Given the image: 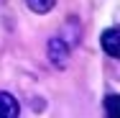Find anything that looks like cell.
<instances>
[{
    "mask_svg": "<svg viewBox=\"0 0 120 118\" xmlns=\"http://www.w3.org/2000/svg\"><path fill=\"white\" fill-rule=\"evenodd\" d=\"M69 51H72V44H67L64 36H54L49 41V62L54 67H64L69 59Z\"/></svg>",
    "mask_w": 120,
    "mask_h": 118,
    "instance_id": "6da1fadb",
    "label": "cell"
},
{
    "mask_svg": "<svg viewBox=\"0 0 120 118\" xmlns=\"http://www.w3.org/2000/svg\"><path fill=\"white\" fill-rule=\"evenodd\" d=\"M21 105L10 93H0V118H18Z\"/></svg>",
    "mask_w": 120,
    "mask_h": 118,
    "instance_id": "3957f363",
    "label": "cell"
},
{
    "mask_svg": "<svg viewBox=\"0 0 120 118\" xmlns=\"http://www.w3.org/2000/svg\"><path fill=\"white\" fill-rule=\"evenodd\" d=\"M26 3H28V8H31L33 13H41V16H44V13H49V10L54 8L56 0H26Z\"/></svg>",
    "mask_w": 120,
    "mask_h": 118,
    "instance_id": "5b68a950",
    "label": "cell"
},
{
    "mask_svg": "<svg viewBox=\"0 0 120 118\" xmlns=\"http://www.w3.org/2000/svg\"><path fill=\"white\" fill-rule=\"evenodd\" d=\"M100 44H102V49H105L110 57H120V31L115 26L107 28V31L100 36Z\"/></svg>",
    "mask_w": 120,
    "mask_h": 118,
    "instance_id": "7a4b0ae2",
    "label": "cell"
},
{
    "mask_svg": "<svg viewBox=\"0 0 120 118\" xmlns=\"http://www.w3.org/2000/svg\"><path fill=\"white\" fill-rule=\"evenodd\" d=\"M105 116L107 118H120V98L118 95H107L105 98Z\"/></svg>",
    "mask_w": 120,
    "mask_h": 118,
    "instance_id": "277c9868",
    "label": "cell"
}]
</instances>
